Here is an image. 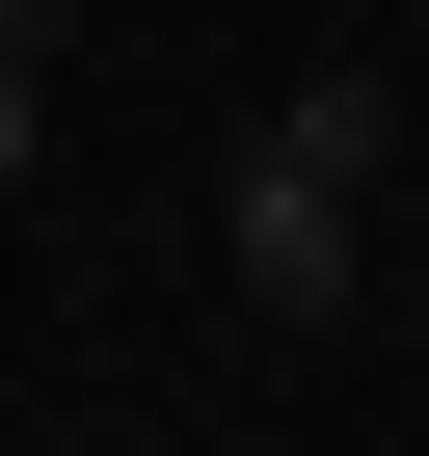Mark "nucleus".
I'll return each mask as SVG.
<instances>
[{"label":"nucleus","mask_w":429,"mask_h":456,"mask_svg":"<svg viewBox=\"0 0 429 456\" xmlns=\"http://www.w3.org/2000/svg\"><path fill=\"white\" fill-rule=\"evenodd\" d=\"M349 215H376V188H322L295 134H242V188H214V269H242L269 322H349Z\"/></svg>","instance_id":"1"},{"label":"nucleus","mask_w":429,"mask_h":456,"mask_svg":"<svg viewBox=\"0 0 429 456\" xmlns=\"http://www.w3.org/2000/svg\"><path fill=\"white\" fill-rule=\"evenodd\" d=\"M269 134H295V161H322V188H376V161H402V81H376V54H322V81H295V108H269Z\"/></svg>","instance_id":"2"},{"label":"nucleus","mask_w":429,"mask_h":456,"mask_svg":"<svg viewBox=\"0 0 429 456\" xmlns=\"http://www.w3.org/2000/svg\"><path fill=\"white\" fill-rule=\"evenodd\" d=\"M54 161V0H0V188Z\"/></svg>","instance_id":"3"}]
</instances>
